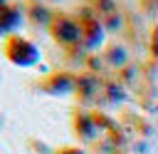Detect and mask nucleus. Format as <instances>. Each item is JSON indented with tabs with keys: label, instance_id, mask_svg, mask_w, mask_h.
<instances>
[{
	"label": "nucleus",
	"instance_id": "f257e3e1",
	"mask_svg": "<svg viewBox=\"0 0 158 154\" xmlns=\"http://www.w3.org/2000/svg\"><path fill=\"white\" fill-rule=\"evenodd\" d=\"M47 32H49V37H52L57 45H62L64 50L84 47V45H81V25H79V17H77V15L54 12Z\"/></svg>",
	"mask_w": 158,
	"mask_h": 154
},
{
	"label": "nucleus",
	"instance_id": "f03ea898",
	"mask_svg": "<svg viewBox=\"0 0 158 154\" xmlns=\"http://www.w3.org/2000/svg\"><path fill=\"white\" fill-rule=\"evenodd\" d=\"M2 55L17 67H32L40 62V47L22 35H7L2 42Z\"/></svg>",
	"mask_w": 158,
	"mask_h": 154
},
{
	"label": "nucleus",
	"instance_id": "7ed1b4c3",
	"mask_svg": "<svg viewBox=\"0 0 158 154\" xmlns=\"http://www.w3.org/2000/svg\"><path fill=\"white\" fill-rule=\"evenodd\" d=\"M79 17V25H81V45L86 47V50H94V47H99L101 42H104V37H106V25H104V20L94 12V10H84L81 15H77Z\"/></svg>",
	"mask_w": 158,
	"mask_h": 154
},
{
	"label": "nucleus",
	"instance_id": "20e7f679",
	"mask_svg": "<svg viewBox=\"0 0 158 154\" xmlns=\"http://www.w3.org/2000/svg\"><path fill=\"white\" fill-rule=\"evenodd\" d=\"M44 94H52V97H62V94H72L77 89V75L74 72H67V70H54L49 75H44L37 84Z\"/></svg>",
	"mask_w": 158,
	"mask_h": 154
},
{
	"label": "nucleus",
	"instance_id": "39448f33",
	"mask_svg": "<svg viewBox=\"0 0 158 154\" xmlns=\"http://www.w3.org/2000/svg\"><path fill=\"white\" fill-rule=\"evenodd\" d=\"M101 87H104V82L99 79V75H94V72L86 70V72L77 75V89H74V94H77V99L89 102V99H96L101 94Z\"/></svg>",
	"mask_w": 158,
	"mask_h": 154
},
{
	"label": "nucleus",
	"instance_id": "423d86ee",
	"mask_svg": "<svg viewBox=\"0 0 158 154\" xmlns=\"http://www.w3.org/2000/svg\"><path fill=\"white\" fill-rule=\"evenodd\" d=\"M25 10L17 2H5L0 5V32L2 35H15V30L22 25Z\"/></svg>",
	"mask_w": 158,
	"mask_h": 154
},
{
	"label": "nucleus",
	"instance_id": "0eeeda50",
	"mask_svg": "<svg viewBox=\"0 0 158 154\" xmlns=\"http://www.w3.org/2000/svg\"><path fill=\"white\" fill-rule=\"evenodd\" d=\"M72 129L79 139H94L99 127H96V119H94V112L89 109H77L72 114Z\"/></svg>",
	"mask_w": 158,
	"mask_h": 154
},
{
	"label": "nucleus",
	"instance_id": "6e6552de",
	"mask_svg": "<svg viewBox=\"0 0 158 154\" xmlns=\"http://www.w3.org/2000/svg\"><path fill=\"white\" fill-rule=\"evenodd\" d=\"M52 17H54V10L42 0H30L25 5V20L37 25V27H49Z\"/></svg>",
	"mask_w": 158,
	"mask_h": 154
},
{
	"label": "nucleus",
	"instance_id": "1a4fd4ad",
	"mask_svg": "<svg viewBox=\"0 0 158 154\" xmlns=\"http://www.w3.org/2000/svg\"><path fill=\"white\" fill-rule=\"evenodd\" d=\"M101 60H104L109 67H114V70H123V67L128 65V50H126L123 42H109V45L104 47Z\"/></svg>",
	"mask_w": 158,
	"mask_h": 154
},
{
	"label": "nucleus",
	"instance_id": "9d476101",
	"mask_svg": "<svg viewBox=\"0 0 158 154\" xmlns=\"http://www.w3.org/2000/svg\"><path fill=\"white\" fill-rule=\"evenodd\" d=\"M101 94H104V99H109V102H121V99H123V82H118V79H106L104 87H101Z\"/></svg>",
	"mask_w": 158,
	"mask_h": 154
},
{
	"label": "nucleus",
	"instance_id": "9b49d317",
	"mask_svg": "<svg viewBox=\"0 0 158 154\" xmlns=\"http://www.w3.org/2000/svg\"><path fill=\"white\" fill-rule=\"evenodd\" d=\"M148 52L153 60H158V25L151 27V35H148Z\"/></svg>",
	"mask_w": 158,
	"mask_h": 154
},
{
	"label": "nucleus",
	"instance_id": "f8f14e48",
	"mask_svg": "<svg viewBox=\"0 0 158 154\" xmlns=\"http://www.w3.org/2000/svg\"><path fill=\"white\" fill-rule=\"evenodd\" d=\"M54 154H86L81 147H72V144H67V147H59Z\"/></svg>",
	"mask_w": 158,
	"mask_h": 154
},
{
	"label": "nucleus",
	"instance_id": "ddd939ff",
	"mask_svg": "<svg viewBox=\"0 0 158 154\" xmlns=\"http://www.w3.org/2000/svg\"><path fill=\"white\" fill-rule=\"evenodd\" d=\"M5 2H10V0H0V5H5Z\"/></svg>",
	"mask_w": 158,
	"mask_h": 154
}]
</instances>
